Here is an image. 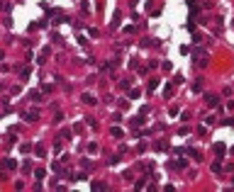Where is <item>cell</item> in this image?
Wrapping results in <instances>:
<instances>
[{"instance_id": "1", "label": "cell", "mask_w": 234, "mask_h": 192, "mask_svg": "<svg viewBox=\"0 0 234 192\" xmlns=\"http://www.w3.org/2000/svg\"><path fill=\"white\" fill-rule=\"evenodd\" d=\"M83 102H85V105H93V102H95V97H93V95H88V93H85V95H83Z\"/></svg>"}, {"instance_id": "2", "label": "cell", "mask_w": 234, "mask_h": 192, "mask_svg": "<svg viewBox=\"0 0 234 192\" xmlns=\"http://www.w3.org/2000/svg\"><path fill=\"white\" fill-rule=\"evenodd\" d=\"M215 151L217 153H224V143H215Z\"/></svg>"}, {"instance_id": "3", "label": "cell", "mask_w": 234, "mask_h": 192, "mask_svg": "<svg viewBox=\"0 0 234 192\" xmlns=\"http://www.w3.org/2000/svg\"><path fill=\"white\" fill-rule=\"evenodd\" d=\"M93 190H105V182H93Z\"/></svg>"}]
</instances>
